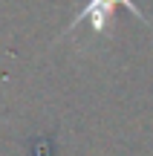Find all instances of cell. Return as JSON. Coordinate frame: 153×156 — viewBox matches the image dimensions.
<instances>
[{"instance_id":"6da1fadb","label":"cell","mask_w":153,"mask_h":156,"mask_svg":"<svg viewBox=\"0 0 153 156\" xmlns=\"http://www.w3.org/2000/svg\"><path fill=\"white\" fill-rule=\"evenodd\" d=\"M119 6H124L133 17H139V20L148 23V17L142 15V9H139L133 0H87V3L81 6V12L69 20V26H67V32H64V35H72V29H78L81 23H90V32L98 35V38H101V35H110L113 15H116Z\"/></svg>"}]
</instances>
